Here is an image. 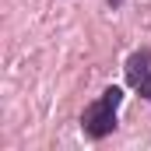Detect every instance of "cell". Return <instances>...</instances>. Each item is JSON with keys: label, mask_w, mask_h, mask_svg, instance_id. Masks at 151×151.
<instances>
[{"label": "cell", "mask_w": 151, "mask_h": 151, "mask_svg": "<svg viewBox=\"0 0 151 151\" xmlns=\"http://www.w3.org/2000/svg\"><path fill=\"white\" fill-rule=\"evenodd\" d=\"M123 102V91L119 88H106L102 91V99L99 102H91L84 116H81V127H84V134L88 137H95V141H102V137H109L116 130V106Z\"/></svg>", "instance_id": "1"}, {"label": "cell", "mask_w": 151, "mask_h": 151, "mask_svg": "<svg viewBox=\"0 0 151 151\" xmlns=\"http://www.w3.org/2000/svg\"><path fill=\"white\" fill-rule=\"evenodd\" d=\"M148 70H151V53L148 49H141V53H134V56L127 60V81H130L134 88L141 84V77L148 74Z\"/></svg>", "instance_id": "2"}, {"label": "cell", "mask_w": 151, "mask_h": 151, "mask_svg": "<svg viewBox=\"0 0 151 151\" xmlns=\"http://www.w3.org/2000/svg\"><path fill=\"white\" fill-rule=\"evenodd\" d=\"M137 91H141V95H144V99L151 102V70H148L144 77H141V84H137Z\"/></svg>", "instance_id": "3"}, {"label": "cell", "mask_w": 151, "mask_h": 151, "mask_svg": "<svg viewBox=\"0 0 151 151\" xmlns=\"http://www.w3.org/2000/svg\"><path fill=\"white\" fill-rule=\"evenodd\" d=\"M106 4H109V7H123V0H106Z\"/></svg>", "instance_id": "4"}]
</instances>
